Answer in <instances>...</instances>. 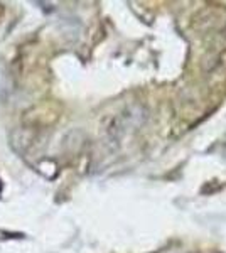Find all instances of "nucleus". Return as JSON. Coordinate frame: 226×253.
<instances>
[{"instance_id": "obj_1", "label": "nucleus", "mask_w": 226, "mask_h": 253, "mask_svg": "<svg viewBox=\"0 0 226 253\" xmlns=\"http://www.w3.org/2000/svg\"><path fill=\"white\" fill-rule=\"evenodd\" d=\"M0 191H2V182H0Z\"/></svg>"}]
</instances>
